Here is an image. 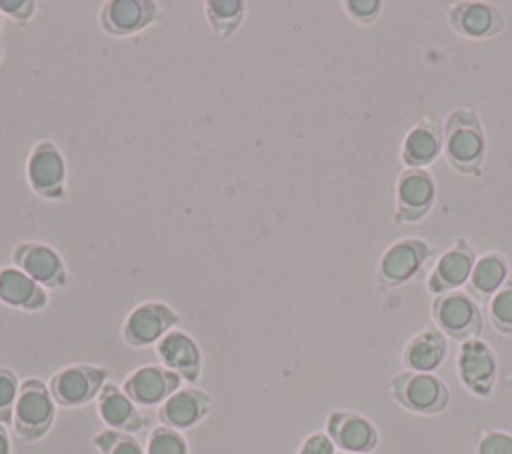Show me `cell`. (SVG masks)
Here are the masks:
<instances>
[{
	"label": "cell",
	"mask_w": 512,
	"mask_h": 454,
	"mask_svg": "<svg viewBox=\"0 0 512 454\" xmlns=\"http://www.w3.org/2000/svg\"><path fill=\"white\" fill-rule=\"evenodd\" d=\"M442 156L460 176H482L486 160V132L478 112L470 106L452 108L442 120Z\"/></svg>",
	"instance_id": "1"
},
{
	"label": "cell",
	"mask_w": 512,
	"mask_h": 454,
	"mask_svg": "<svg viewBox=\"0 0 512 454\" xmlns=\"http://www.w3.org/2000/svg\"><path fill=\"white\" fill-rule=\"evenodd\" d=\"M436 256V246L422 236H404L386 246L376 264L380 290H394L412 282Z\"/></svg>",
	"instance_id": "2"
},
{
	"label": "cell",
	"mask_w": 512,
	"mask_h": 454,
	"mask_svg": "<svg viewBox=\"0 0 512 454\" xmlns=\"http://www.w3.org/2000/svg\"><path fill=\"white\" fill-rule=\"evenodd\" d=\"M56 406L46 382L36 376L26 378L20 384L12 414L14 434L30 444L42 440L54 426Z\"/></svg>",
	"instance_id": "3"
},
{
	"label": "cell",
	"mask_w": 512,
	"mask_h": 454,
	"mask_svg": "<svg viewBox=\"0 0 512 454\" xmlns=\"http://www.w3.org/2000/svg\"><path fill=\"white\" fill-rule=\"evenodd\" d=\"M66 158L60 146L52 140H40L32 146L24 174L30 190L48 202H64L68 196L66 186Z\"/></svg>",
	"instance_id": "4"
},
{
	"label": "cell",
	"mask_w": 512,
	"mask_h": 454,
	"mask_svg": "<svg viewBox=\"0 0 512 454\" xmlns=\"http://www.w3.org/2000/svg\"><path fill=\"white\" fill-rule=\"evenodd\" d=\"M392 398L414 414H440L450 404V390L442 378L432 372L402 370L390 380Z\"/></svg>",
	"instance_id": "5"
},
{
	"label": "cell",
	"mask_w": 512,
	"mask_h": 454,
	"mask_svg": "<svg viewBox=\"0 0 512 454\" xmlns=\"http://www.w3.org/2000/svg\"><path fill=\"white\" fill-rule=\"evenodd\" d=\"M432 322L450 340L466 342L482 332V308L464 290L446 292L432 298Z\"/></svg>",
	"instance_id": "6"
},
{
	"label": "cell",
	"mask_w": 512,
	"mask_h": 454,
	"mask_svg": "<svg viewBox=\"0 0 512 454\" xmlns=\"http://www.w3.org/2000/svg\"><path fill=\"white\" fill-rule=\"evenodd\" d=\"M178 324L180 314L168 302L144 300L128 312L120 334L124 344L130 348H150Z\"/></svg>",
	"instance_id": "7"
},
{
	"label": "cell",
	"mask_w": 512,
	"mask_h": 454,
	"mask_svg": "<svg viewBox=\"0 0 512 454\" xmlns=\"http://www.w3.org/2000/svg\"><path fill=\"white\" fill-rule=\"evenodd\" d=\"M436 180L426 168H404L394 184V212L396 224H416L424 220L436 202Z\"/></svg>",
	"instance_id": "8"
},
{
	"label": "cell",
	"mask_w": 512,
	"mask_h": 454,
	"mask_svg": "<svg viewBox=\"0 0 512 454\" xmlns=\"http://www.w3.org/2000/svg\"><path fill=\"white\" fill-rule=\"evenodd\" d=\"M106 380L108 368L80 362L56 370L48 380V388L58 406L80 408L98 398Z\"/></svg>",
	"instance_id": "9"
},
{
	"label": "cell",
	"mask_w": 512,
	"mask_h": 454,
	"mask_svg": "<svg viewBox=\"0 0 512 454\" xmlns=\"http://www.w3.org/2000/svg\"><path fill=\"white\" fill-rule=\"evenodd\" d=\"M446 22L450 30L470 42L492 40L502 34L506 26L504 12L492 2L458 0L446 8Z\"/></svg>",
	"instance_id": "10"
},
{
	"label": "cell",
	"mask_w": 512,
	"mask_h": 454,
	"mask_svg": "<svg viewBox=\"0 0 512 454\" xmlns=\"http://www.w3.org/2000/svg\"><path fill=\"white\" fill-rule=\"evenodd\" d=\"M12 266L20 268L46 290H64L68 286V268L56 248L44 242H18L12 250Z\"/></svg>",
	"instance_id": "11"
},
{
	"label": "cell",
	"mask_w": 512,
	"mask_h": 454,
	"mask_svg": "<svg viewBox=\"0 0 512 454\" xmlns=\"http://www.w3.org/2000/svg\"><path fill=\"white\" fill-rule=\"evenodd\" d=\"M476 258L478 252L472 242L466 236H456L454 242L434 260L426 276L428 294L440 296L466 286Z\"/></svg>",
	"instance_id": "12"
},
{
	"label": "cell",
	"mask_w": 512,
	"mask_h": 454,
	"mask_svg": "<svg viewBox=\"0 0 512 454\" xmlns=\"http://www.w3.org/2000/svg\"><path fill=\"white\" fill-rule=\"evenodd\" d=\"M456 374L470 394L490 396L498 376V362L490 344L480 338L462 342L456 354Z\"/></svg>",
	"instance_id": "13"
},
{
	"label": "cell",
	"mask_w": 512,
	"mask_h": 454,
	"mask_svg": "<svg viewBox=\"0 0 512 454\" xmlns=\"http://www.w3.org/2000/svg\"><path fill=\"white\" fill-rule=\"evenodd\" d=\"M160 4L154 0H108L102 4L100 28L114 38L134 36L160 20Z\"/></svg>",
	"instance_id": "14"
},
{
	"label": "cell",
	"mask_w": 512,
	"mask_h": 454,
	"mask_svg": "<svg viewBox=\"0 0 512 454\" xmlns=\"http://www.w3.org/2000/svg\"><path fill=\"white\" fill-rule=\"evenodd\" d=\"M182 384L184 380L162 364H144L124 378L122 390L136 406L152 408L164 404Z\"/></svg>",
	"instance_id": "15"
},
{
	"label": "cell",
	"mask_w": 512,
	"mask_h": 454,
	"mask_svg": "<svg viewBox=\"0 0 512 454\" xmlns=\"http://www.w3.org/2000/svg\"><path fill=\"white\" fill-rule=\"evenodd\" d=\"M326 434L338 450L352 454H368L380 440L374 422L352 410H332L326 418Z\"/></svg>",
	"instance_id": "16"
},
{
	"label": "cell",
	"mask_w": 512,
	"mask_h": 454,
	"mask_svg": "<svg viewBox=\"0 0 512 454\" xmlns=\"http://www.w3.org/2000/svg\"><path fill=\"white\" fill-rule=\"evenodd\" d=\"M442 120L422 114L400 142V162L404 168H426L442 154Z\"/></svg>",
	"instance_id": "17"
},
{
	"label": "cell",
	"mask_w": 512,
	"mask_h": 454,
	"mask_svg": "<svg viewBox=\"0 0 512 454\" xmlns=\"http://www.w3.org/2000/svg\"><path fill=\"white\" fill-rule=\"evenodd\" d=\"M158 362L178 374L184 382L194 384L202 374V350L198 342L184 330H170L154 346Z\"/></svg>",
	"instance_id": "18"
},
{
	"label": "cell",
	"mask_w": 512,
	"mask_h": 454,
	"mask_svg": "<svg viewBox=\"0 0 512 454\" xmlns=\"http://www.w3.org/2000/svg\"><path fill=\"white\" fill-rule=\"evenodd\" d=\"M212 410V398L206 390L196 386L178 388L164 404L158 406V420L162 426L174 428L178 432L194 428Z\"/></svg>",
	"instance_id": "19"
},
{
	"label": "cell",
	"mask_w": 512,
	"mask_h": 454,
	"mask_svg": "<svg viewBox=\"0 0 512 454\" xmlns=\"http://www.w3.org/2000/svg\"><path fill=\"white\" fill-rule=\"evenodd\" d=\"M96 412L106 428L138 434L148 428V416L114 382H106L96 398Z\"/></svg>",
	"instance_id": "20"
},
{
	"label": "cell",
	"mask_w": 512,
	"mask_h": 454,
	"mask_svg": "<svg viewBox=\"0 0 512 454\" xmlns=\"http://www.w3.org/2000/svg\"><path fill=\"white\" fill-rule=\"evenodd\" d=\"M0 304L22 312H40L48 306V292L16 266H0Z\"/></svg>",
	"instance_id": "21"
},
{
	"label": "cell",
	"mask_w": 512,
	"mask_h": 454,
	"mask_svg": "<svg viewBox=\"0 0 512 454\" xmlns=\"http://www.w3.org/2000/svg\"><path fill=\"white\" fill-rule=\"evenodd\" d=\"M510 276V260L500 250H486L478 254L470 278L466 282V292L478 302L488 304V300L500 290V286Z\"/></svg>",
	"instance_id": "22"
},
{
	"label": "cell",
	"mask_w": 512,
	"mask_h": 454,
	"mask_svg": "<svg viewBox=\"0 0 512 454\" xmlns=\"http://www.w3.org/2000/svg\"><path fill=\"white\" fill-rule=\"evenodd\" d=\"M448 356V338L436 328H422L402 350V364L412 372H434Z\"/></svg>",
	"instance_id": "23"
},
{
	"label": "cell",
	"mask_w": 512,
	"mask_h": 454,
	"mask_svg": "<svg viewBox=\"0 0 512 454\" xmlns=\"http://www.w3.org/2000/svg\"><path fill=\"white\" fill-rule=\"evenodd\" d=\"M204 14H206L210 30L218 38L226 40L240 30V26L246 18V2H242V0H206Z\"/></svg>",
	"instance_id": "24"
},
{
	"label": "cell",
	"mask_w": 512,
	"mask_h": 454,
	"mask_svg": "<svg viewBox=\"0 0 512 454\" xmlns=\"http://www.w3.org/2000/svg\"><path fill=\"white\" fill-rule=\"evenodd\" d=\"M92 444L100 454H146L134 434L104 428L92 436Z\"/></svg>",
	"instance_id": "25"
},
{
	"label": "cell",
	"mask_w": 512,
	"mask_h": 454,
	"mask_svg": "<svg viewBox=\"0 0 512 454\" xmlns=\"http://www.w3.org/2000/svg\"><path fill=\"white\" fill-rule=\"evenodd\" d=\"M488 318L492 326L506 336H512V274L500 286V290L488 300Z\"/></svg>",
	"instance_id": "26"
},
{
	"label": "cell",
	"mask_w": 512,
	"mask_h": 454,
	"mask_svg": "<svg viewBox=\"0 0 512 454\" xmlns=\"http://www.w3.org/2000/svg\"><path fill=\"white\" fill-rule=\"evenodd\" d=\"M144 450L146 454H190L188 440L184 438V434L162 424L152 428Z\"/></svg>",
	"instance_id": "27"
},
{
	"label": "cell",
	"mask_w": 512,
	"mask_h": 454,
	"mask_svg": "<svg viewBox=\"0 0 512 454\" xmlns=\"http://www.w3.org/2000/svg\"><path fill=\"white\" fill-rule=\"evenodd\" d=\"M20 384L22 382L18 380V374L12 368L0 366V424L4 426L12 424Z\"/></svg>",
	"instance_id": "28"
},
{
	"label": "cell",
	"mask_w": 512,
	"mask_h": 454,
	"mask_svg": "<svg viewBox=\"0 0 512 454\" xmlns=\"http://www.w3.org/2000/svg\"><path fill=\"white\" fill-rule=\"evenodd\" d=\"M344 14L358 26H372L382 14L384 4L380 0H344Z\"/></svg>",
	"instance_id": "29"
},
{
	"label": "cell",
	"mask_w": 512,
	"mask_h": 454,
	"mask_svg": "<svg viewBox=\"0 0 512 454\" xmlns=\"http://www.w3.org/2000/svg\"><path fill=\"white\" fill-rule=\"evenodd\" d=\"M476 454H512V434L486 428L476 440Z\"/></svg>",
	"instance_id": "30"
},
{
	"label": "cell",
	"mask_w": 512,
	"mask_h": 454,
	"mask_svg": "<svg viewBox=\"0 0 512 454\" xmlns=\"http://www.w3.org/2000/svg\"><path fill=\"white\" fill-rule=\"evenodd\" d=\"M0 12H2V16H8L10 20H14L18 24H28L38 12V2H34V0H0Z\"/></svg>",
	"instance_id": "31"
},
{
	"label": "cell",
	"mask_w": 512,
	"mask_h": 454,
	"mask_svg": "<svg viewBox=\"0 0 512 454\" xmlns=\"http://www.w3.org/2000/svg\"><path fill=\"white\" fill-rule=\"evenodd\" d=\"M296 454H336V446L326 432H312L302 440Z\"/></svg>",
	"instance_id": "32"
},
{
	"label": "cell",
	"mask_w": 512,
	"mask_h": 454,
	"mask_svg": "<svg viewBox=\"0 0 512 454\" xmlns=\"http://www.w3.org/2000/svg\"><path fill=\"white\" fill-rule=\"evenodd\" d=\"M0 454H12V442L4 424H0Z\"/></svg>",
	"instance_id": "33"
},
{
	"label": "cell",
	"mask_w": 512,
	"mask_h": 454,
	"mask_svg": "<svg viewBox=\"0 0 512 454\" xmlns=\"http://www.w3.org/2000/svg\"><path fill=\"white\" fill-rule=\"evenodd\" d=\"M0 30H2V12H0Z\"/></svg>",
	"instance_id": "34"
},
{
	"label": "cell",
	"mask_w": 512,
	"mask_h": 454,
	"mask_svg": "<svg viewBox=\"0 0 512 454\" xmlns=\"http://www.w3.org/2000/svg\"><path fill=\"white\" fill-rule=\"evenodd\" d=\"M0 60H2V44H0Z\"/></svg>",
	"instance_id": "35"
},
{
	"label": "cell",
	"mask_w": 512,
	"mask_h": 454,
	"mask_svg": "<svg viewBox=\"0 0 512 454\" xmlns=\"http://www.w3.org/2000/svg\"><path fill=\"white\" fill-rule=\"evenodd\" d=\"M340 454H352V452H340Z\"/></svg>",
	"instance_id": "36"
}]
</instances>
